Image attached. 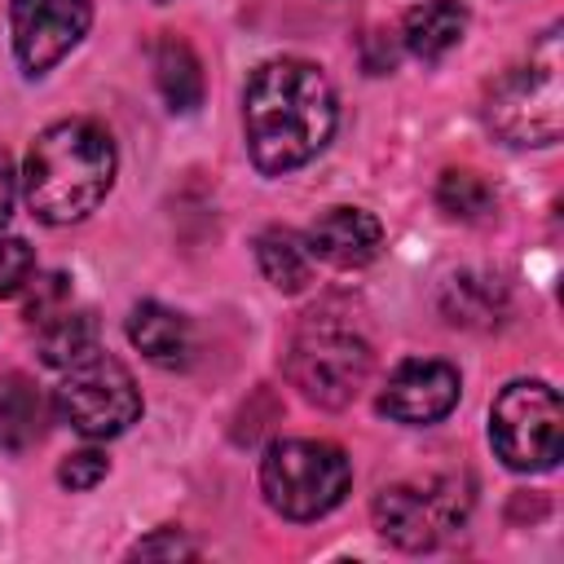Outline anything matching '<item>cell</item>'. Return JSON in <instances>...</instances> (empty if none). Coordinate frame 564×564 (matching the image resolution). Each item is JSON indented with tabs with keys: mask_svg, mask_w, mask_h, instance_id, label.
Segmentation results:
<instances>
[{
	"mask_svg": "<svg viewBox=\"0 0 564 564\" xmlns=\"http://www.w3.org/2000/svg\"><path fill=\"white\" fill-rule=\"evenodd\" d=\"M339 123L330 79L300 57H273L251 70L242 93V128L251 163L269 176L304 167L326 150Z\"/></svg>",
	"mask_w": 564,
	"mask_h": 564,
	"instance_id": "obj_1",
	"label": "cell"
},
{
	"mask_svg": "<svg viewBox=\"0 0 564 564\" xmlns=\"http://www.w3.org/2000/svg\"><path fill=\"white\" fill-rule=\"evenodd\" d=\"M115 141L93 119H62L44 128L22 167V198L44 225H75L115 185Z\"/></svg>",
	"mask_w": 564,
	"mask_h": 564,
	"instance_id": "obj_2",
	"label": "cell"
},
{
	"mask_svg": "<svg viewBox=\"0 0 564 564\" xmlns=\"http://www.w3.org/2000/svg\"><path fill=\"white\" fill-rule=\"evenodd\" d=\"M352 463L330 441H273L260 463L264 502L286 520H317L344 502Z\"/></svg>",
	"mask_w": 564,
	"mask_h": 564,
	"instance_id": "obj_3",
	"label": "cell"
},
{
	"mask_svg": "<svg viewBox=\"0 0 564 564\" xmlns=\"http://www.w3.org/2000/svg\"><path fill=\"white\" fill-rule=\"evenodd\" d=\"M485 123L507 145H555L564 132V84L555 31H546L529 66L507 70L485 97Z\"/></svg>",
	"mask_w": 564,
	"mask_h": 564,
	"instance_id": "obj_4",
	"label": "cell"
},
{
	"mask_svg": "<svg viewBox=\"0 0 564 564\" xmlns=\"http://www.w3.org/2000/svg\"><path fill=\"white\" fill-rule=\"evenodd\" d=\"M489 441L516 471H546L564 449V401L542 379H516L489 410Z\"/></svg>",
	"mask_w": 564,
	"mask_h": 564,
	"instance_id": "obj_5",
	"label": "cell"
},
{
	"mask_svg": "<svg viewBox=\"0 0 564 564\" xmlns=\"http://www.w3.org/2000/svg\"><path fill=\"white\" fill-rule=\"evenodd\" d=\"M370 344L348 330V326H335V322H317V326H304L286 352V375L291 383L304 392V401L313 405H326V410H339L348 405L366 379H370Z\"/></svg>",
	"mask_w": 564,
	"mask_h": 564,
	"instance_id": "obj_6",
	"label": "cell"
},
{
	"mask_svg": "<svg viewBox=\"0 0 564 564\" xmlns=\"http://www.w3.org/2000/svg\"><path fill=\"white\" fill-rule=\"evenodd\" d=\"M53 405H57L62 423H70L79 436L106 441V436H119L123 427L137 423L141 392H137V379L128 375L123 361H115L106 352H93V357H84L66 370Z\"/></svg>",
	"mask_w": 564,
	"mask_h": 564,
	"instance_id": "obj_7",
	"label": "cell"
},
{
	"mask_svg": "<svg viewBox=\"0 0 564 564\" xmlns=\"http://www.w3.org/2000/svg\"><path fill=\"white\" fill-rule=\"evenodd\" d=\"M463 494L449 480L427 485H383L375 494V524L401 551H427L463 524Z\"/></svg>",
	"mask_w": 564,
	"mask_h": 564,
	"instance_id": "obj_8",
	"label": "cell"
},
{
	"mask_svg": "<svg viewBox=\"0 0 564 564\" xmlns=\"http://www.w3.org/2000/svg\"><path fill=\"white\" fill-rule=\"evenodd\" d=\"M93 0H13L9 4V35L13 53L26 75L53 70L88 31Z\"/></svg>",
	"mask_w": 564,
	"mask_h": 564,
	"instance_id": "obj_9",
	"label": "cell"
},
{
	"mask_svg": "<svg viewBox=\"0 0 564 564\" xmlns=\"http://www.w3.org/2000/svg\"><path fill=\"white\" fill-rule=\"evenodd\" d=\"M458 392H463V383H458V370L449 361L419 357V361H401L388 375V383L379 392V410L392 423L427 427L458 405Z\"/></svg>",
	"mask_w": 564,
	"mask_h": 564,
	"instance_id": "obj_10",
	"label": "cell"
},
{
	"mask_svg": "<svg viewBox=\"0 0 564 564\" xmlns=\"http://www.w3.org/2000/svg\"><path fill=\"white\" fill-rule=\"evenodd\" d=\"M308 256L335 264V269H361L383 247V225L361 207H330L322 212L304 234Z\"/></svg>",
	"mask_w": 564,
	"mask_h": 564,
	"instance_id": "obj_11",
	"label": "cell"
},
{
	"mask_svg": "<svg viewBox=\"0 0 564 564\" xmlns=\"http://www.w3.org/2000/svg\"><path fill=\"white\" fill-rule=\"evenodd\" d=\"M128 339L141 348L145 361H154L163 370L185 366L189 352H194L189 322L176 308H163V304H137L132 317H128Z\"/></svg>",
	"mask_w": 564,
	"mask_h": 564,
	"instance_id": "obj_12",
	"label": "cell"
},
{
	"mask_svg": "<svg viewBox=\"0 0 564 564\" xmlns=\"http://www.w3.org/2000/svg\"><path fill=\"white\" fill-rule=\"evenodd\" d=\"M467 31V9L458 0H423L405 13V48L423 62H441Z\"/></svg>",
	"mask_w": 564,
	"mask_h": 564,
	"instance_id": "obj_13",
	"label": "cell"
},
{
	"mask_svg": "<svg viewBox=\"0 0 564 564\" xmlns=\"http://www.w3.org/2000/svg\"><path fill=\"white\" fill-rule=\"evenodd\" d=\"M154 84H159V93H163L172 115L198 110V101H203V66H198V57H194V48L185 40L163 35L154 44Z\"/></svg>",
	"mask_w": 564,
	"mask_h": 564,
	"instance_id": "obj_14",
	"label": "cell"
},
{
	"mask_svg": "<svg viewBox=\"0 0 564 564\" xmlns=\"http://www.w3.org/2000/svg\"><path fill=\"white\" fill-rule=\"evenodd\" d=\"M44 436V401L26 375H0V449L22 454Z\"/></svg>",
	"mask_w": 564,
	"mask_h": 564,
	"instance_id": "obj_15",
	"label": "cell"
},
{
	"mask_svg": "<svg viewBox=\"0 0 564 564\" xmlns=\"http://www.w3.org/2000/svg\"><path fill=\"white\" fill-rule=\"evenodd\" d=\"M40 361L44 366H75L84 357L97 352V317L93 313H70V308H57L40 322Z\"/></svg>",
	"mask_w": 564,
	"mask_h": 564,
	"instance_id": "obj_16",
	"label": "cell"
},
{
	"mask_svg": "<svg viewBox=\"0 0 564 564\" xmlns=\"http://www.w3.org/2000/svg\"><path fill=\"white\" fill-rule=\"evenodd\" d=\"M256 260H260V273L278 286V291H304L308 273H313V256L304 247V238H295L291 229H264L256 238Z\"/></svg>",
	"mask_w": 564,
	"mask_h": 564,
	"instance_id": "obj_17",
	"label": "cell"
},
{
	"mask_svg": "<svg viewBox=\"0 0 564 564\" xmlns=\"http://www.w3.org/2000/svg\"><path fill=\"white\" fill-rule=\"evenodd\" d=\"M502 308H507V295L489 278H454L445 291V313L449 322H463V326H494Z\"/></svg>",
	"mask_w": 564,
	"mask_h": 564,
	"instance_id": "obj_18",
	"label": "cell"
},
{
	"mask_svg": "<svg viewBox=\"0 0 564 564\" xmlns=\"http://www.w3.org/2000/svg\"><path fill=\"white\" fill-rule=\"evenodd\" d=\"M436 203H441V212L454 216V220H485V216L494 212V189H489L476 172L454 167V172L441 176V185H436Z\"/></svg>",
	"mask_w": 564,
	"mask_h": 564,
	"instance_id": "obj_19",
	"label": "cell"
},
{
	"mask_svg": "<svg viewBox=\"0 0 564 564\" xmlns=\"http://www.w3.org/2000/svg\"><path fill=\"white\" fill-rule=\"evenodd\" d=\"M35 273V256L22 238H0V295H13Z\"/></svg>",
	"mask_w": 564,
	"mask_h": 564,
	"instance_id": "obj_20",
	"label": "cell"
},
{
	"mask_svg": "<svg viewBox=\"0 0 564 564\" xmlns=\"http://www.w3.org/2000/svg\"><path fill=\"white\" fill-rule=\"evenodd\" d=\"M101 476H106V454H97V449H79L57 467V480L66 489H93Z\"/></svg>",
	"mask_w": 564,
	"mask_h": 564,
	"instance_id": "obj_21",
	"label": "cell"
},
{
	"mask_svg": "<svg viewBox=\"0 0 564 564\" xmlns=\"http://www.w3.org/2000/svg\"><path fill=\"white\" fill-rule=\"evenodd\" d=\"M66 295V278L62 273H53V278H35V291H31V300H26V313L35 317V322H44L48 313H57L53 304Z\"/></svg>",
	"mask_w": 564,
	"mask_h": 564,
	"instance_id": "obj_22",
	"label": "cell"
},
{
	"mask_svg": "<svg viewBox=\"0 0 564 564\" xmlns=\"http://www.w3.org/2000/svg\"><path fill=\"white\" fill-rule=\"evenodd\" d=\"M132 555H137V560H154V555H167V560L185 555V560H189V555H198V551H194V546H189V542H185L176 529H167V533H159V538L137 542V546H132Z\"/></svg>",
	"mask_w": 564,
	"mask_h": 564,
	"instance_id": "obj_23",
	"label": "cell"
},
{
	"mask_svg": "<svg viewBox=\"0 0 564 564\" xmlns=\"http://www.w3.org/2000/svg\"><path fill=\"white\" fill-rule=\"evenodd\" d=\"M13 194H18V176H13V167H9V154L0 150V229H4L9 216H13Z\"/></svg>",
	"mask_w": 564,
	"mask_h": 564,
	"instance_id": "obj_24",
	"label": "cell"
}]
</instances>
